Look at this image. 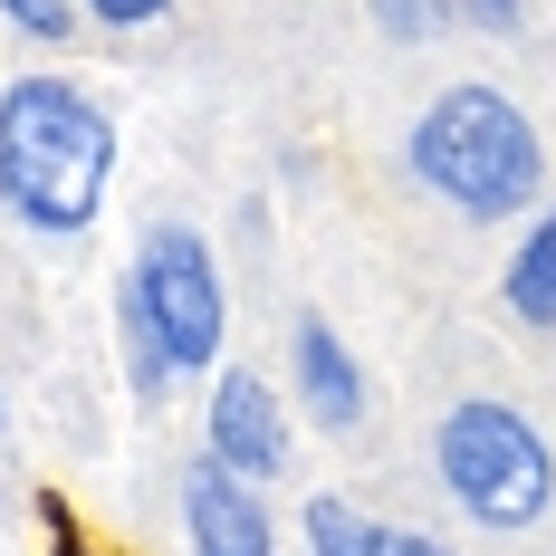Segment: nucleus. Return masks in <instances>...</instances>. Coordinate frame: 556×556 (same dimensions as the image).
Segmentation results:
<instances>
[{
    "label": "nucleus",
    "mask_w": 556,
    "mask_h": 556,
    "mask_svg": "<svg viewBox=\"0 0 556 556\" xmlns=\"http://www.w3.org/2000/svg\"><path fill=\"white\" fill-rule=\"evenodd\" d=\"M106 173H115V115L87 87H67V77L0 87V202H10V222H29L39 240L97 230Z\"/></svg>",
    "instance_id": "f257e3e1"
},
{
    "label": "nucleus",
    "mask_w": 556,
    "mask_h": 556,
    "mask_svg": "<svg viewBox=\"0 0 556 556\" xmlns=\"http://www.w3.org/2000/svg\"><path fill=\"white\" fill-rule=\"evenodd\" d=\"M403 154L422 173V192L451 202L460 222L538 212V192H547V144L518 115V97H500V87H442L432 106L413 115V144Z\"/></svg>",
    "instance_id": "f03ea898"
},
{
    "label": "nucleus",
    "mask_w": 556,
    "mask_h": 556,
    "mask_svg": "<svg viewBox=\"0 0 556 556\" xmlns=\"http://www.w3.org/2000/svg\"><path fill=\"white\" fill-rule=\"evenodd\" d=\"M115 317H125V355H135V384L164 393L173 375H202V365H222V269H212V240L202 230H144V250H135V269H125V298H115Z\"/></svg>",
    "instance_id": "7ed1b4c3"
},
{
    "label": "nucleus",
    "mask_w": 556,
    "mask_h": 556,
    "mask_svg": "<svg viewBox=\"0 0 556 556\" xmlns=\"http://www.w3.org/2000/svg\"><path fill=\"white\" fill-rule=\"evenodd\" d=\"M432 470H442V490L460 518H480V528H538L556 500V451L547 432L518 413V403H490V393H470V403H451L442 432H432Z\"/></svg>",
    "instance_id": "20e7f679"
},
{
    "label": "nucleus",
    "mask_w": 556,
    "mask_h": 556,
    "mask_svg": "<svg viewBox=\"0 0 556 556\" xmlns=\"http://www.w3.org/2000/svg\"><path fill=\"white\" fill-rule=\"evenodd\" d=\"M202 442H212L222 470H240V480L260 490V480L288 470V403H278L260 375H222V384H212V413H202Z\"/></svg>",
    "instance_id": "39448f33"
},
{
    "label": "nucleus",
    "mask_w": 556,
    "mask_h": 556,
    "mask_svg": "<svg viewBox=\"0 0 556 556\" xmlns=\"http://www.w3.org/2000/svg\"><path fill=\"white\" fill-rule=\"evenodd\" d=\"M182 538H192V556H278V528L260 508V490L240 470H222L212 451L182 470Z\"/></svg>",
    "instance_id": "423d86ee"
},
{
    "label": "nucleus",
    "mask_w": 556,
    "mask_h": 556,
    "mask_svg": "<svg viewBox=\"0 0 556 556\" xmlns=\"http://www.w3.org/2000/svg\"><path fill=\"white\" fill-rule=\"evenodd\" d=\"M288 365H298V403H307L327 432H355V422H365V365H355V345H345L327 317H298V327H288Z\"/></svg>",
    "instance_id": "0eeeda50"
},
{
    "label": "nucleus",
    "mask_w": 556,
    "mask_h": 556,
    "mask_svg": "<svg viewBox=\"0 0 556 556\" xmlns=\"http://www.w3.org/2000/svg\"><path fill=\"white\" fill-rule=\"evenodd\" d=\"M307 547L317 556H451L442 538H422V528H384V518H365L355 500H307Z\"/></svg>",
    "instance_id": "6e6552de"
},
{
    "label": "nucleus",
    "mask_w": 556,
    "mask_h": 556,
    "mask_svg": "<svg viewBox=\"0 0 556 556\" xmlns=\"http://www.w3.org/2000/svg\"><path fill=\"white\" fill-rule=\"evenodd\" d=\"M500 298H508V317L518 327H538L556 336V202L528 222V240L508 250V278H500Z\"/></svg>",
    "instance_id": "1a4fd4ad"
},
{
    "label": "nucleus",
    "mask_w": 556,
    "mask_h": 556,
    "mask_svg": "<svg viewBox=\"0 0 556 556\" xmlns=\"http://www.w3.org/2000/svg\"><path fill=\"white\" fill-rule=\"evenodd\" d=\"M375 29H384V39H403V49H422V39L460 29V0H375Z\"/></svg>",
    "instance_id": "9d476101"
},
{
    "label": "nucleus",
    "mask_w": 556,
    "mask_h": 556,
    "mask_svg": "<svg viewBox=\"0 0 556 556\" xmlns=\"http://www.w3.org/2000/svg\"><path fill=\"white\" fill-rule=\"evenodd\" d=\"M0 10H10V20H20V29H29V39H77V0H0Z\"/></svg>",
    "instance_id": "9b49d317"
},
{
    "label": "nucleus",
    "mask_w": 556,
    "mask_h": 556,
    "mask_svg": "<svg viewBox=\"0 0 556 556\" xmlns=\"http://www.w3.org/2000/svg\"><path fill=\"white\" fill-rule=\"evenodd\" d=\"M173 0H77V20H97V29H154Z\"/></svg>",
    "instance_id": "f8f14e48"
},
{
    "label": "nucleus",
    "mask_w": 556,
    "mask_h": 556,
    "mask_svg": "<svg viewBox=\"0 0 556 556\" xmlns=\"http://www.w3.org/2000/svg\"><path fill=\"white\" fill-rule=\"evenodd\" d=\"M460 20H470V29H518V20H528V0H460Z\"/></svg>",
    "instance_id": "ddd939ff"
},
{
    "label": "nucleus",
    "mask_w": 556,
    "mask_h": 556,
    "mask_svg": "<svg viewBox=\"0 0 556 556\" xmlns=\"http://www.w3.org/2000/svg\"><path fill=\"white\" fill-rule=\"evenodd\" d=\"M0 422H10V403H0Z\"/></svg>",
    "instance_id": "4468645a"
}]
</instances>
